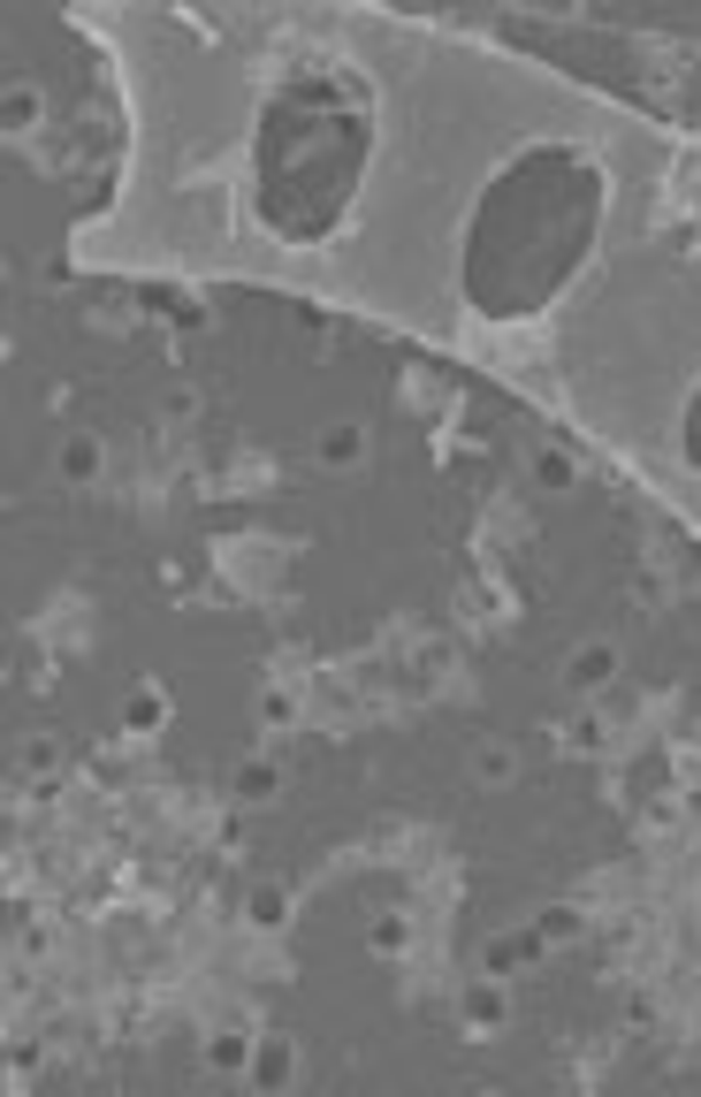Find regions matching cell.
Segmentation results:
<instances>
[{
	"label": "cell",
	"instance_id": "obj_1",
	"mask_svg": "<svg viewBox=\"0 0 701 1097\" xmlns=\"http://www.w3.org/2000/svg\"><path fill=\"white\" fill-rule=\"evenodd\" d=\"M244 1083H252V1090H290V1083H298V1037H260V1044H252V1067H244Z\"/></svg>",
	"mask_w": 701,
	"mask_h": 1097
},
{
	"label": "cell",
	"instance_id": "obj_2",
	"mask_svg": "<svg viewBox=\"0 0 701 1097\" xmlns=\"http://www.w3.org/2000/svg\"><path fill=\"white\" fill-rule=\"evenodd\" d=\"M610 678H618V648H610V640L572 648V663H564V686H572V694H602Z\"/></svg>",
	"mask_w": 701,
	"mask_h": 1097
},
{
	"label": "cell",
	"instance_id": "obj_3",
	"mask_svg": "<svg viewBox=\"0 0 701 1097\" xmlns=\"http://www.w3.org/2000/svg\"><path fill=\"white\" fill-rule=\"evenodd\" d=\"M244 923L252 930H283L290 923V884H252L244 892Z\"/></svg>",
	"mask_w": 701,
	"mask_h": 1097
},
{
	"label": "cell",
	"instance_id": "obj_4",
	"mask_svg": "<svg viewBox=\"0 0 701 1097\" xmlns=\"http://www.w3.org/2000/svg\"><path fill=\"white\" fill-rule=\"evenodd\" d=\"M252 1044H260L252 1029H221V1037H206V1067H214V1075H244V1067H252Z\"/></svg>",
	"mask_w": 701,
	"mask_h": 1097
},
{
	"label": "cell",
	"instance_id": "obj_5",
	"mask_svg": "<svg viewBox=\"0 0 701 1097\" xmlns=\"http://www.w3.org/2000/svg\"><path fill=\"white\" fill-rule=\"evenodd\" d=\"M541 930H533V938H526V930H504V938H489V952H481V968H489V975H512V968H519V960H533V952H541Z\"/></svg>",
	"mask_w": 701,
	"mask_h": 1097
},
{
	"label": "cell",
	"instance_id": "obj_6",
	"mask_svg": "<svg viewBox=\"0 0 701 1097\" xmlns=\"http://www.w3.org/2000/svg\"><path fill=\"white\" fill-rule=\"evenodd\" d=\"M313 458L329 472H344V466H358L366 458V427H321V443H313Z\"/></svg>",
	"mask_w": 701,
	"mask_h": 1097
},
{
	"label": "cell",
	"instance_id": "obj_7",
	"mask_svg": "<svg viewBox=\"0 0 701 1097\" xmlns=\"http://www.w3.org/2000/svg\"><path fill=\"white\" fill-rule=\"evenodd\" d=\"M100 466H107V450H100V435H69L61 443V480H100Z\"/></svg>",
	"mask_w": 701,
	"mask_h": 1097
},
{
	"label": "cell",
	"instance_id": "obj_8",
	"mask_svg": "<svg viewBox=\"0 0 701 1097\" xmlns=\"http://www.w3.org/2000/svg\"><path fill=\"white\" fill-rule=\"evenodd\" d=\"M466 1021H473V1029H504V975H481V983L466 991Z\"/></svg>",
	"mask_w": 701,
	"mask_h": 1097
},
{
	"label": "cell",
	"instance_id": "obj_9",
	"mask_svg": "<svg viewBox=\"0 0 701 1097\" xmlns=\"http://www.w3.org/2000/svg\"><path fill=\"white\" fill-rule=\"evenodd\" d=\"M473 778H481V785H512V778H519V747H504V740L473 747Z\"/></svg>",
	"mask_w": 701,
	"mask_h": 1097
},
{
	"label": "cell",
	"instance_id": "obj_10",
	"mask_svg": "<svg viewBox=\"0 0 701 1097\" xmlns=\"http://www.w3.org/2000/svg\"><path fill=\"white\" fill-rule=\"evenodd\" d=\"M366 945H374L381 960H404V952H412V915H374Z\"/></svg>",
	"mask_w": 701,
	"mask_h": 1097
},
{
	"label": "cell",
	"instance_id": "obj_11",
	"mask_svg": "<svg viewBox=\"0 0 701 1097\" xmlns=\"http://www.w3.org/2000/svg\"><path fill=\"white\" fill-rule=\"evenodd\" d=\"M161 717H169V694H161V686H138V694L123 701V724H130V732H153Z\"/></svg>",
	"mask_w": 701,
	"mask_h": 1097
},
{
	"label": "cell",
	"instance_id": "obj_12",
	"mask_svg": "<svg viewBox=\"0 0 701 1097\" xmlns=\"http://www.w3.org/2000/svg\"><path fill=\"white\" fill-rule=\"evenodd\" d=\"M564 747H572V755H602V747H610V717H595V709H587V717L564 732Z\"/></svg>",
	"mask_w": 701,
	"mask_h": 1097
},
{
	"label": "cell",
	"instance_id": "obj_13",
	"mask_svg": "<svg viewBox=\"0 0 701 1097\" xmlns=\"http://www.w3.org/2000/svg\"><path fill=\"white\" fill-rule=\"evenodd\" d=\"M237 800H252V808L275 800V770H267V763H244V770H237Z\"/></svg>",
	"mask_w": 701,
	"mask_h": 1097
},
{
	"label": "cell",
	"instance_id": "obj_14",
	"mask_svg": "<svg viewBox=\"0 0 701 1097\" xmlns=\"http://www.w3.org/2000/svg\"><path fill=\"white\" fill-rule=\"evenodd\" d=\"M533 480H541V488H572V480H579V466H572L564 450H541V458H533Z\"/></svg>",
	"mask_w": 701,
	"mask_h": 1097
},
{
	"label": "cell",
	"instance_id": "obj_15",
	"mask_svg": "<svg viewBox=\"0 0 701 1097\" xmlns=\"http://www.w3.org/2000/svg\"><path fill=\"white\" fill-rule=\"evenodd\" d=\"M198 404H206V397H198L191 381H175L169 397H161V420H175V427H183V420H198Z\"/></svg>",
	"mask_w": 701,
	"mask_h": 1097
},
{
	"label": "cell",
	"instance_id": "obj_16",
	"mask_svg": "<svg viewBox=\"0 0 701 1097\" xmlns=\"http://www.w3.org/2000/svg\"><path fill=\"white\" fill-rule=\"evenodd\" d=\"M54 770H61V747H54V740H31V747H23V778H54Z\"/></svg>",
	"mask_w": 701,
	"mask_h": 1097
},
{
	"label": "cell",
	"instance_id": "obj_17",
	"mask_svg": "<svg viewBox=\"0 0 701 1097\" xmlns=\"http://www.w3.org/2000/svg\"><path fill=\"white\" fill-rule=\"evenodd\" d=\"M572 930H579V915H572V907H541V938H549V945H564Z\"/></svg>",
	"mask_w": 701,
	"mask_h": 1097
},
{
	"label": "cell",
	"instance_id": "obj_18",
	"mask_svg": "<svg viewBox=\"0 0 701 1097\" xmlns=\"http://www.w3.org/2000/svg\"><path fill=\"white\" fill-rule=\"evenodd\" d=\"M260 717H267V724H290V717H298V701H290V694H267V701H260Z\"/></svg>",
	"mask_w": 701,
	"mask_h": 1097
}]
</instances>
